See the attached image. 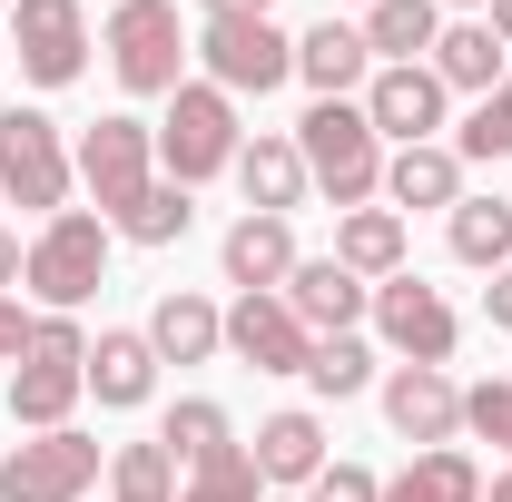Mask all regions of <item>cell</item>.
<instances>
[{
	"instance_id": "18",
	"label": "cell",
	"mask_w": 512,
	"mask_h": 502,
	"mask_svg": "<svg viewBox=\"0 0 512 502\" xmlns=\"http://www.w3.org/2000/svg\"><path fill=\"white\" fill-rule=\"evenodd\" d=\"M325 473V424L306 404H286V414H266L256 424V483H276V493H306Z\"/></svg>"
},
{
	"instance_id": "30",
	"label": "cell",
	"mask_w": 512,
	"mask_h": 502,
	"mask_svg": "<svg viewBox=\"0 0 512 502\" xmlns=\"http://www.w3.org/2000/svg\"><path fill=\"white\" fill-rule=\"evenodd\" d=\"M178 502H266V483H256V453H247V443H217L207 463H188Z\"/></svg>"
},
{
	"instance_id": "35",
	"label": "cell",
	"mask_w": 512,
	"mask_h": 502,
	"mask_svg": "<svg viewBox=\"0 0 512 502\" xmlns=\"http://www.w3.org/2000/svg\"><path fill=\"white\" fill-rule=\"evenodd\" d=\"M306 502H384V483L365 473V463H325L316 483H306Z\"/></svg>"
},
{
	"instance_id": "42",
	"label": "cell",
	"mask_w": 512,
	"mask_h": 502,
	"mask_svg": "<svg viewBox=\"0 0 512 502\" xmlns=\"http://www.w3.org/2000/svg\"><path fill=\"white\" fill-rule=\"evenodd\" d=\"M434 10H493V0H434Z\"/></svg>"
},
{
	"instance_id": "33",
	"label": "cell",
	"mask_w": 512,
	"mask_h": 502,
	"mask_svg": "<svg viewBox=\"0 0 512 502\" xmlns=\"http://www.w3.org/2000/svg\"><path fill=\"white\" fill-rule=\"evenodd\" d=\"M453 158H512V79L473 99V119L453 128Z\"/></svg>"
},
{
	"instance_id": "6",
	"label": "cell",
	"mask_w": 512,
	"mask_h": 502,
	"mask_svg": "<svg viewBox=\"0 0 512 502\" xmlns=\"http://www.w3.org/2000/svg\"><path fill=\"white\" fill-rule=\"evenodd\" d=\"M237 148H247L237 99H227L217 79H188V89L168 99V119H158V158H168V178H178V188H197V178L237 168Z\"/></svg>"
},
{
	"instance_id": "23",
	"label": "cell",
	"mask_w": 512,
	"mask_h": 502,
	"mask_svg": "<svg viewBox=\"0 0 512 502\" xmlns=\"http://www.w3.org/2000/svg\"><path fill=\"white\" fill-rule=\"evenodd\" d=\"M404 256H414V237H404L394 207H355V217H335V266H355L365 286L404 276Z\"/></svg>"
},
{
	"instance_id": "14",
	"label": "cell",
	"mask_w": 512,
	"mask_h": 502,
	"mask_svg": "<svg viewBox=\"0 0 512 502\" xmlns=\"http://www.w3.org/2000/svg\"><path fill=\"white\" fill-rule=\"evenodd\" d=\"M444 79L424 60H404V69H375L365 79V119H375V138H394V148H424L434 128H444Z\"/></svg>"
},
{
	"instance_id": "24",
	"label": "cell",
	"mask_w": 512,
	"mask_h": 502,
	"mask_svg": "<svg viewBox=\"0 0 512 502\" xmlns=\"http://www.w3.org/2000/svg\"><path fill=\"white\" fill-rule=\"evenodd\" d=\"M434 40H444V10H434V0H365V50H375L384 69L434 60Z\"/></svg>"
},
{
	"instance_id": "4",
	"label": "cell",
	"mask_w": 512,
	"mask_h": 502,
	"mask_svg": "<svg viewBox=\"0 0 512 502\" xmlns=\"http://www.w3.org/2000/svg\"><path fill=\"white\" fill-rule=\"evenodd\" d=\"M109 217H89V207H60L40 237H30V266H20V286L40 296V315H79L99 286H109Z\"/></svg>"
},
{
	"instance_id": "37",
	"label": "cell",
	"mask_w": 512,
	"mask_h": 502,
	"mask_svg": "<svg viewBox=\"0 0 512 502\" xmlns=\"http://www.w3.org/2000/svg\"><path fill=\"white\" fill-rule=\"evenodd\" d=\"M483 315H493V335H512V266H493V286H483Z\"/></svg>"
},
{
	"instance_id": "38",
	"label": "cell",
	"mask_w": 512,
	"mask_h": 502,
	"mask_svg": "<svg viewBox=\"0 0 512 502\" xmlns=\"http://www.w3.org/2000/svg\"><path fill=\"white\" fill-rule=\"evenodd\" d=\"M207 20H276V0H207Z\"/></svg>"
},
{
	"instance_id": "5",
	"label": "cell",
	"mask_w": 512,
	"mask_h": 502,
	"mask_svg": "<svg viewBox=\"0 0 512 502\" xmlns=\"http://www.w3.org/2000/svg\"><path fill=\"white\" fill-rule=\"evenodd\" d=\"M69 188H79V158L60 148V119L50 109H0V197L50 227L69 207Z\"/></svg>"
},
{
	"instance_id": "3",
	"label": "cell",
	"mask_w": 512,
	"mask_h": 502,
	"mask_svg": "<svg viewBox=\"0 0 512 502\" xmlns=\"http://www.w3.org/2000/svg\"><path fill=\"white\" fill-rule=\"evenodd\" d=\"M99 40H109V69H119L128 99H178V89H188L197 40L178 30V0H119V10L99 20Z\"/></svg>"
},
{
	"instance_id": "16",
	"label": "cell",
	"mask_w": 512,
	"mask_h": 502,
	"mask_svg": "<svg viewBox=\"0 0 512 502\" xmlns=\"http://www.w3.org/2000/svg\"><path fill=\"white\" fill-rule=\"evenodd\" d=\"M286 306H296V325H306V335H355V315L375 306V286H365L355 266H335V256H296Z\"/></svg>"
},
{
	"instance_id": "44",
	"label": "cell",
	"mask_w": 512,
	"mask_h": 502,
	"mask_svg": "<svg viewBox=\"0 0 512 502\" xmlns=\"http://www.w3.org/2000/svg\"><path fill=\"white\" fill-rule=\"evenodd\" d=\"M0 10H10V0H0Z\"/></svg>"
},
{
	"instance_id": "21",
	"label": "cell",
	"mask_w": 512,
	"mask_h": 502,
	"mask_svg": "<svg viewBox=\"0 0 512 502\" xmlns=\"http://www.w3.org/2000/svg\"><path fill=\"white\" fill-rule=\"evenodd\" d=\"M384 197H394V217H404V207H463V158H453L444 138H424V148H394V158H384Z\"/></svg>"
},
{
	"instance_id": "26",
	"label": "cell",
	"mask_w": 512,
	"mask_h": 502,
	"mask_svg": "<svg viewBox=\"0 0 512 502\" xmlns=\"http://www.w3.org/2000/svg\"><path fill=\"white\" fill-rule=\"evenodd\" d=\"M384 502H483V463H473L463 443H444V453H414V463L384 483Z\"/></svg>"
},
{
	"instance_id": "29",
	"label": "cell",
	"mask_w": 512,
	"mask_h": 502,
	"mask_svg": "<svg viewBox=\"0 0 512 502\" xmlns=\"http://www.w3.org/2000/svg\"><path fill=\"white\" fill-rule=\"evenodd\" d=\"M109 502H178V453L168 443H119L109 453Z\"/></svg>"
},
{
	"instance_id": "22",
	"label": "cell",
	"mask_w": 512,
	"mask_h": 502,
	"mask_svg": "<svg viewBox=\"0 0 512 502\" xmlns=\"http://www.w3.org/2000/svg\"><path fill=\"white\" fill-rule=\"evenodd\" d=\"M237 188H247L256 217H296V207H306V158H296V138H247V148H237Z\"/></svg>"
},
{
	"instance_id": "39",
	"label": "cell",
	"mask_w": 512,
	"mask_h": 502,
	"mask_svg": "<svg viewBox=\"0 0 512 502\" xmlns=\"http://www.w3.org/2000/svg\"><path fill=\"white\" fill-rule=\"evenodd\" d=\"M20 266H30V247H20V237L0 227V286H20Z\"/></svg>"
},
{
	"instance_id": "34",
	"label": "cell",
	"mask_w": 512,
	"mask_h": 502,
	"mask_svg": "<svg viewBox=\"0 0 512 502\" xmlns=\"http://www.w3.org/2000/svg\"><path fill=\"white\" fill-rule=\"evenodd\" d=\"M463 434H483V443H503V453H512V375L463 384Z\"/></svg>"
},
{
	"instance_id": "9",
	"label": "cell",
	"mask_w": 512,
	"mask_h": 502,
	"mask_svg": "<svg viewBox=\"0 0 512 502\" xmlns=\"http://www.w3.org/2000/svg\"><path fill=\"white\" fill-rule=\"evenodd\" d=\"M10 50L30 89H69L89 69V10L79 0H10Z\"/></svg>"
},
{
	"instance_id": "28",
	"label": "cell",
	"mask_w": 512,
	"mask_h": 502,
	"mask_svg": "<svg viewBox=\"0 0 512 502\" xmlns=\"http://www.w3.org/2000/svg\"><path fill=\"white\" fill-rule=\"evenodd\" d=\"M306 384H316L325 404H355V394L375 384V345H365V335H316V355H306Z\"/></svg>"
},
{
	"instance_id": "20",
	"label": "cell",
	"mask_w": 512,
	"mask_h": 502,
	"mask_svg": "<svg viewBox=\"0 0 512 502\" xmlns=\"http://www.w3.org/2000/svg\"><path fill=\"white\" fill-rule=\"evenodd\" d=\"M148 345H158V365H207L227 345V315L207 306V296H188V286H168L148 306Z\"/></svg>"
},
{
	"instance_id": "25",
	"label": "cell",
	"mask_w": 512,
	"mask_h": 502,
	"mask_svg": "<svg viewBox=\"0 0 512 502\" xmlns=\"http://www.w3.org/2000/svg\"><path fill=\"white\" fill-rule=\"evenodd\" d=\"M424 69H434L444 89H473V99H483V89H503V40H493L483 20H444V40H434Z\"/></svg>"
},
{
	"instance_id": "41",
	"label": "cell",
	"mask_w": 512,
	"mask_h": 502,
	"mask_svg": "<svg viewBox=\"0 0 512 502\" xmlns=\"http://www.w3.org/2000/svg\"><path fill=\"white\" fill-rule=\"evenodd\" d=\"M483 502H512V463H503V473H493V483H483Z\"/></svg>"
},
{
	"instance_id": "43",
	"label": "cell",
	"mask_w": 512,
	"mask_h": 502,
	"mask_svg": "<svg viewBox=\"0 0 512 502\" xmlns=\"http://www.w3.org/2000/svg\"><path fill=\"white\" fill-rule=\"evenodd\" d=\"M266 502H296V493H266Z\"/></svg>"
},
{
	"instance_id": "7",
	"label": "cell",
	"mask_w": 512,
	"mask_h": 502,
	"mask_svg": "<svg viewBox=\"0 0 512 502\" xmlns=\"http://www.w3.org/2000/svg\"><path fill=\"white\" fill-rule=\"evenodd\" d=\"M69 158H79V188L99 197V217H109V227L138 217V197L158 188V128H148V119H89Z\"/></svg>"
},
{
	"instance_id": "2",
	"label": "cell",
	"mask_w": 512,
	"mask_h": 502,
	"mask_svg": "<svg viewBox=\"0 0 512 502\" xmlns=\"http://www.w3.org/2000/svg\"><path fill=\"white\" fill-rule=\"evenodd\" d=\"M79 394H89V335H79V315H30V345L10 365V424L60 434Z\"/></svg>"
},
{
	"instance_id": "11",
	"label": "cell",
	"mask_w": 512,
	"mask_h": 502,
	"mask_svg": "<svg viewBox=\"0 0 512 502\" xmlns=\"http://www.w3.org/2000/svg\"><path fill=\"white\" fill-rule=\"evenodd\" d=\"M365 315H375V335L404 355V365H453V335H463V325H453V306L414 276V266H404V276H384Z\"/></svg>"
},
{
	"instance_id": "40",
	"label": "cell",
	"mask_w": 512,
	"mask_h": 502,
	"mask_svg": "<svg viewBox=\"0 0 512 502\" xmlns=\"http://www.w3.org/2000/svg\"><path fill=\"white\" fill-rule=\"evenodd\" d=\"M483 30H493V40L512 50V0H493V10H483Z\"/></svg>"
},
{
	"instance_id": "32",
	"label": "cell",
	"mask_w": 512,
	"mask_h": 502,
	"mask_svg": "<svg viewBox=\"0 0 512 502\" xmlns=\"http://www.w3.org/2000/svg\"><path fill=\"white\" fill-rule=\"evenodd\" d=\"M168 453H178V473H188V463H207V453H217V443H237L227 434V414H217V404H207V394H188V404H168Z\"/></svg>"
},
{
	"instance_id": "27",
	"label": "cell",
	"mask_w": 512,
	"mask_h": 502,
	"mask_svg": "<svg viewBox=\"0 0 512 502\" xmlns=\"http://www.w3.org/2000/svg\"><path fill=\"white\" fill-rule=\"evenodd\" d=\"M444 237H453L463 266H483V276H493V266H512V207H503V197H463Z\"/></svg>"
},
{
	"instance_id": "13",
	"label": "cell",
	"mask_w": 512,
	"mask_h": 502,
	"mask_svg": "<svg viewBox=\"0 0 512 502\" xmlns=\"http://www.w3.org/2000/svg\"><path fill=\"white\" fill-rule=\"evenodd\" d=\"M227 355L256 365V375H306V355H316V335L296 325L286 296H237L227 306Z\"/></svg>"
},
{
	"instance_id": "10",
	"label": "cell",
	"mask_w": 512,
	"mask_h": 502,
	"mask_svg": "<svg viewBox=\"0 0 512 502\" xmlns=\"http://www.w3.org/2000/svg\"><path fill=\"white\" fill-rule=\"evenodd\" d=\"M89 483H99V443L69 434V424L0 453V502H79Z\"/></svg>"
},
{
	"instance_id": "12",
	"label": "cell",
	"mask_w": 512,
	"mask_h": 502,
	"mask_svg": "<svg viewBox=\"0 0 512 502\" xmlns=\"http://www.w3.org/2000/svg\"><path fill=\"white\" fill-rule=\"evenodd\" d=\"M384 424H394V443H414V453H444L453 434H463V384L444 375V365H384Z\"/></svg>"
},
{
	"instance_id": "36",
	"label": "cell",
	"mask_w": 512,
	"mask_h": 502,
	"mask_svg": "<svg viewBox=\"0 0 512 502\" xmlns=\"http://www.w3.org/2000/svg\"><path fill=\"white\" fill-rule=\"evenodd\" d=\"M20 345H30V315H20V296H0V365H20Z\"/></svg>"
},
{
	"instance_id": "8",
	"label": "cell",
	"mask_w": 512,
	"mask_h": 502,
	"mask_svg": "<svg viewBox=\"0 0 512 502\" xmlns=\"http://www.w3.org/2000/svg\"><path fill=\"white\" fill-rule=\"evenodd\" d=\"M197 60H207V79H217L227 99H266V89L296 79V40H286L276 20H207V30H197Z\"/></svg>"
},
{
	"instance_id": "17",
	"label": "cell",
	"mask_w": 512,
	"mask_h": 502,
	"mask_svg": "<svg viewBox=\"0 0 512 502\" xmlns=\"http://www.w3.org/2000/svg\"><path fill=\"white\" fill-rule=\"evenodd\" d=\"M89 394H99L109 414H138V404L158 394V345H148V325H109V335L89 345Z\"/></svg>"
},
{
	"instance_id": "19",
	"label": "cell",
	"mask_w": 512,
	"mask_h": 502,
	"mask_svg": "<svg viewBox=\"0 0 512 502\" xmlns=\"http://www.w3.org/2000/svg\"><path fill=\"white\" fill-rule=\"evenodd\" d=\"M296 79H306L316 99H355V89L375 79V50H365V30H345V20H316V30L296 40Z\"/></svg>"
},
{
	"instance_id": "15",
	"label": "cell",
	"mask_w": 512,
	"mask_h": 502,
	"mask_svg": "<svg viewBox=\"0 0 512 502\" xmlns=\"http://www.w3.org/2000/svg\"><path fill=\"white\" fill-rule=\"evenodd\" d=\"M217 266H227V286H237V296H286V276H296V227L247 207V217L217 237Z\"/></svg>"
},
{
	"instance_id": "31",
	"label": "cell",
	"mask_w": 512,
	"mask_h": 502,
	"mask_svg": "<svg viewBox=\"0 0 512 502\" xmlns=\"http://www.w3.org/2000/svg\"><path fill=\"white\" fill-rule=\"evenodd\" d=\"M188 227H197V207H188V188H178V178H158V188L138 197V217H119L128 247H178Z\"/></svg>"
},
{
	"instance_id": "1",
	"label": "cell",
	"mask_w": 512,
	"mask_h": 502,
	"mask_svg": "<svg viewBox=\"0 0 512 502\" xmlns=\"http://www.w3.org/2000/svg\"><path fill=\"white\" fill-rule=\"evenodd\" d=\"M296 158H306V188H325L345 217L384 197V138L365 119V99H316L296 119Z\"/></svg>"
}]
</instances>
